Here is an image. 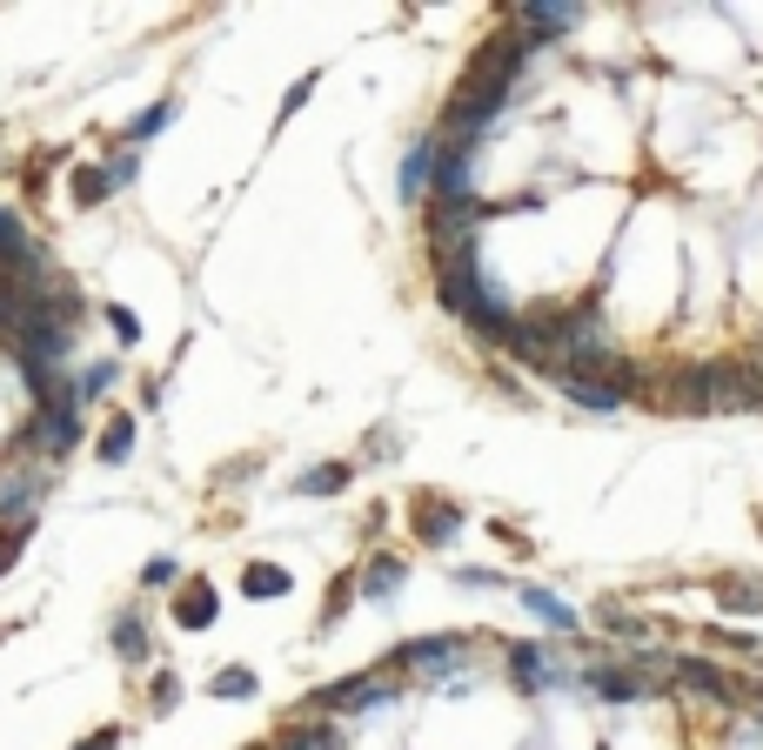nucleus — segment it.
<instances>
[{
	"mask_svg": "<svg viewBox=\"0 0 763 750\" xmlns=\"http://www.w3.org/2000/svg\"><path fill=\"white\" fill-rule=\"evenodd\" d=\"M475 644L469 637H409L389 650V677H429L435 690H462V670H469Z\"/></svg>",
	"mask_w": 763,
	"mask_h": 750,
	"instance_id": "nucleus-1",
	"label": "nucleus"
},
{
	"mask_svg": "<svg viewBox=\"0 0 763 750\" xmlns=\"http://www.w3.org/2000/svg\"><path fill=\"white\" fill-rule=\"evenodd\" d=\"M503 670H509V684L522 697H549V690H570L576 684V670L556 657V644H536V637L503 644Z\"/></svg>",
	"mask_w": 763,
	"mask_h": 750,
	"instance_id": "nucleus-2",
	"label": "nucleus"
},
{
	"mask_svg": "<svg viewBox=\"0 0 763 750\" xmlns=\"http://www.w3.org/2000/svg\"><path fill=\"white\" fill-rule=\"evenodd\" d=\"M402 697V677H389V670H361V677H342L329 690H315V717H361V710H389Z\"/></svg>",
	"mask_w": 763,
	"mask_h": 750,
	"instance_id": "nucleus-3",
	"label": "nucleus"
},
{
	"mask_svg": "<svg viewBox=\"0 0 763 750\" xmlns=\"http://www.w3.org/2000/svg\"><path fill=\"white\" fill-rule=\"evenodd\" d=\"M48 490H54V462H0V530H27Z\"/></svg>",
	"mask_w": 763,
	"mask_h": 750,
	"instance_id": "nucleus-4",
	"label": "nucleus"
},
{
	"mask_svg": "<svg viewBox=\"0 0 763 750\" xmlns=\"http://www.w3.org/2000/svg\"><path fill=\"white\" fill-rule=\"evenodd\" d=\"M589 21V8H576V0H516L509 8V27L530 34V48H556V41H570V34Z\"/></svg>",
	"mask_w": 763,
	"mask_h": 750,
	"instance_id": "nucleus-5",
	"label": "nucleus"
},
{
	"mask_svg": "<svg viewBox=\"0 0 763 750\" xmlns=\"http://www.w3.org/2000/svg\"><path fill=\"white\" fill-rule=\"evenodd\" d=\"M536 382H549L570 409H583V416H616V409H630V396L610 382V376H570V369H549V376H536Z\"/></svg>",
	"mask_w": 763,
	"mask_h": 750,
	"instance_id": "nucleus-6",
	"label": "nucleus"
},
{
	"mask_svg": "<svg viewBox=\"0 0 763 750\" xmlns=\"http://www.w3.org/2000/svg\"><path fill=\"white\" fill-rule=\"evenodd\" d=\"M516 603H522V610H530L536 623H549V630H556V644H576V630H583V616H576L570 603H562V597H556V589H543V583H522V589H516Z\"/></svg>",
	"mask_w": 763,
	"mask_h": 750,
	"instance_id": "nucleus-7",
	"label": "nucleus"
},
{
	"mask_svg": "<svg viewBox=\"0 0 763 750\" xmlns=\"http://www.w3.org/2000/svg\"><path fill=\"white\" fill-rule=\"evenodd\" d=\"M676 684H683V690H697V697H716V703H743V684H737V677H723L710 657H676Z\"/></svg>",
	"mask_w": 763,
	"mask_h": 750,
	"instance_id": "nucleus-8",
	"label": "nucleus"
},
{
	"mask_svg": "<svg viewBox=\"0 0 763 750\" xmlns=\"http://www.w3.org/2000/svg\"><path fill=\"white\" fill-rule=\"evenodd\" d=\"M402 576H409V563H402L395 549H376V557L361 563L355 589H361V597H369V603H395V597H402Z\"/></svg>",
	"mask_w": 763,
	"mask_h": 750,
	"instance_id": "nucleus-9",
	"label": "nucleus"
},
{
	"mask_svg": "<svg viewBox=\"0 0 763 750\" xmlns=\"http://www.w3.org/2000/svg\"><path fill=\"white\" fill-rule=\"evenodd\" d=\"M416 536H422L429 549H449V543L462 536V509H456L449 496H422V503H416Z\"/></svg>",
	"mask_w": 763,
	"mask_h": 750,
	"instance_id": "nucleus-10",
	"label": "nucleus"
},
{
	"mask_svg": "<svg viewBox=\"0 0 763 750\" xmlns=\"http://www.w3.org/2000/svg\"><path fill=\"white\" fill-rule=\"evenodd\" d=\"M215 616H221V589L215 583H181L175 589V623L181 630H208Z\"/></svg>",
	"mask_w": 763,
	"mask_h": 750,
	"instance_id": "nucleus-11",
	"label": "nucleus"
},
{
	"mask_svg": "<svg viewBox=\"0 0 763 750\" xmlns=\"http://www.w3.org/2000/svg\"><path fill=\"white\" fill-rule=\"evenodd\" d=\"M107 650H114L120 663H148V657H154V637H148L141 610H120V616L107 623Z\"/></svg>",
	"mask_w": 763,
	"mask_h": 750,
	"instance_id": "nucleus-12",
	"label": "nucleus"
},
{
	"mask_svg": "<svg viewBox=\"0 0 763 750\" xmlns=\"http://www.w3.org/2000/svg\"><path fill=\"white\" fill-rule=\"evenodd\" d=\"M181 122V101L168 94V101H148L141 114H128V122H120V148H141V141H154L161 128H175Z\"/></svg>",
	"mask_w": 763,
	"mask_h": 750,
	"instance_id": "nucleus-13",
	"label": "nucleus"
},
{
	"mask_svg": "<svg viewBox=\"0 0 763 750\" xmlns=\"http://www.w3.org/2000/svg\"><path fill=\"white\" fill-rule=\"evenodd\" d=\"M429 175H435V135H422L409 154H402V175H395V194L402 202H422L429 194Z\"/></svg>",
	"mask_w": 763,
	"mask_h": 750,
	"instance_id": "nucleus-14",
	"label": "nucleus"
},
{
	"mask_svg": "<svg viewBox=\"0 0 763 750\" xmlns=\"http://www.w3.org/2000/svg\"><path fill=\"white\" fill-rule=\"evenodd\" d=\"M355 483V462H315L295 476V496H342Z\"/></svg>",
	"mask_w": 763,
	"mask_h": 750,
	"instance_id": "nucleus-15",
	"label": "nucleus"
},
{
	"mask_svg": "<svg viewBox=\"0 0 763 750\" xmlns=\"http://www.w3.org/2000/svg\"><path fill=\"white\" fill-rule=\"evenodd\" d=\"M710 589H716V603L730 610V616H763V583H750V576H716Z\"/></svg>",
	"mask_w": 763,
	"mask_h": 750,
	"instance_id": "nucleus-16",
	"label": "nucleus"
},
{
	"mask_svg": "<svg viewBox=\"0 0 763 750\" xmlns=\"http://www.w3.org/2000/svg\"><path fill=\"white\" fill-rule=\"evenodd\" d=\"M241 597H249V603H281V597H289V570H281V563H249V570H241Z\"/></svg>",
	"mask_w": 763,
	"mask_h": 750,
	"instance_id": "nucleus-17",
	"label": "nucleus"
},
{
	"mask_svg": "<svg viewBox=\"0 0 763 750\" xmlns=\"http://www.w3.org/2000/svg\"><path fill=\"white\" fill-rule=\"evenodd\" d=\"M275 750H342V730H335L329 717H308V724H295V730H281Z\"/></svg>",
	"mask_w": 763,
	"mask_h": 750,
	"instance_id": "nucleus-18",
	"label": "nucleus"
},
{
	"mask_svg": "<svg viewBox=\"0 0 763 750\" xmlns=\"http://www.w3.org/2000/svg\"><path fill=\"white\" fill-rule=\"evenodd\" d=\"M114 382H120V363H114V355H101V363H80V376H74V396H80V409H88V403H101Z\"/></svg>",
	"mask_w": 763,
	"mask_h": 750,
	"instance_id": "nucleus-19",
	"label": "nucleus"
},
{
	"mask_svg": "<svg viewBox=\"0 0 763 750\" xmlns=\"http://www.w3.org/2000/svg\"><path fill=\"white\" fill-rule=\"evenodd\" d=\"M67 188H74V202H80V208L114 202V181H107V168H101V162H80V168L67 175Z\"/></svg>",
	"mask_w": 763,
	"mask_h": 750,
	"instance_id": "nucleus-20",
	"label": "nucleus"
},
{
	"mask_svg": "<svg viewBox=\"0 0 763 750\" xmlns=\"http://www.w3.org/2000/svg\"><path fill=\"white\" fill-rule=\"evenodd\" d=\"M94 456H101L107 469H114V462H128V456H135V416H114L101 436H94Z\"/></svg>",
	"mask_w": 763,
	"mask_h": 750,
	"instance_id": "nucleus-21",
	"label": "nucleus"
},
{
	"mask_svg": "<svg viewBox=\"0 0 763 750\" xmlns=\"http://www.w3.org/2000/svg\"><path fill=\"white\" fill-rule=\"evenodd\" d=\"M262 684H255V670L249 663H228V670H215V684H208V697H221V703H249Z\"/></svg>",
	"mask_w": 763,
	"mask_h": 750,
	"instance_id": "nucleus-22",
	"label": "nucleus"
},
{
	"mask_svg": "<svg viewBox=\"0 0 763 750\" xmlns=\"http://www.w3.org/2000/svg\"><path fill=\"white\" fill-rule=\"evenodd\" d=\"M148 710H154V717H168V710H181V677H175V670H161V677L148 684Z\"/></svg>",
	"mask_w": 763,
	"mask_h": 750,
	"instance_id": "nucleus-23",
	"label": "nucleus"
},
{
	"mask_svg": "<svg viewBox=\"0 0 763 750\" xmlns=\"http://www.w3.org/2000/svg\"><path fill=\"white\" fill-rule=\"evenodd\" d=\"M355 597H361V589H355V576H335V589H329V597H321V630H329V623H342Z\"/></svg>",
	"mask_w": 763,
	"mask_h": 750,
	"instance_id": "nucleus-24",
	"label": "nucleus"
},
{
	"mask_svg": "<svg viewBox=\"0 0 763 750\" xmlns=\"http://www.w3.org/2000/svg\"><path fill=\"white\" fill-rule=\"evenodd\" d=\"M21 249H34V234L21 228V215H14V208H0V262H14Z\"/></svg>",
	"mask_w": 763,
	"mask_h": 750,
	"instance_id": "nucleus-25",
	"label": "nucleus"
},
{
	"mask_svg": "<svg viewBox=\"0 0 763 750\" xmlns=\"http://www.w3.org/2000/svg\"><path fill=\"white\" fill-rule=\"evenodd\" d=\"M101 168H107V181H114V194H120V188H135V175H141V154H135V148H114Z\"/></svg>",
	"mask_w": 763,
	"mask_h": 750,
	"instance_id": "nucleus-26",
	"label": "nucleus"
},
{
	"mask_svg": "<svg viewBox=\"0 0 763 750\" xmlns=\"http://www.w3.org/2000/svg\"><path fill=\"white\" fill-rule=\"evenodd\" d=\"M141 589H181V563L175 557H148L141 563Z\"/></svg>",
	"mask_w": 763,
	"mask_h": 750,
	"instance_id": "nucleus-27",
	"label": "nucleus"
},
{
	"mask_svg": "<svg viewBox=\"0 0 763 750\" xmlns=\"http://www.w3.org/2000/svg\"><path fill=\"white\" fill-rule=\"evenodd\" d=\"M315 81H321V74H315V67H308V74H302V81H295V88H289V94H281V107H275V122H295V114H302V107H308V94H315Z\"/></svg>",
	"mask_w": 763,
	"mask_h": 750,
	"instance_id": "nucleus-28",
	"label": "nucleus"
},
{
	"mask_svg": "<svg viewBox=\"0 0 763 750\" xmlns=\"http://www.w3.org/2000/svg\"><path fill=\"white\" fill-rule=\"evenodd\" d=\"M107 322H114L120 348H135V342H141V322H135V308H107Z\"/></svg>",
	"mask_w": 763,
	"mask_h": 750,
	"instance_id": "nucleus-29",
	"label": "nucleus"
},
{
	"mask_svg": "<svg viewBox=\"0 0 763 750\" xmlns=\"http://www.w3.org/2000/svg\"><path fill=\"white\" fill-rule=\"evenodd\" d=\"M21 549H27V530H0V570H8Z\"/></svg>",
	"mask_w": 763,
	"mask_h": 750,
	"instance_id": "nucleus-30",
	"label": "nucleus"
},
{
	"mask_svg": "<svg viewBox=\"0 0 763 750\" xmlns=\"http://www.w3.org/2000/svg\"><path fill=\"white\" fill-rule=\"evenodd\" d=\"M456 583H462V589H503L496 570H456Z\"/></svg>",
	"mask_w": 763,
	"mask_h": 750,
	"instance_id": "nucleus-31",
	"label": "nucleus"
},
{
	"mask_svg": "<svg viewBox=\"0 0 763 750\" xmlns=\"http://www.w3.org/2000/svg\"><path fill=\"white\" fill-rule=\"evenodd\" d=\"M114 743H120V730H94V737H80L74 750H114Z\"/></svg>",
	"mask_w": 763,
	"mask_h": 750,
	"instance_id": "nucleus-32",
	"label": "nucleus"
},
{
	"mask_svg": "<svg viewBox=\"0 0 763 750\" xmlns=\"http://www.w3.org/2000/svg\"><path fill=\"white\" fill-rule=\"evenodd\" d=\"M8 637H14V623H0V644H8Z\"/></svg>",
	"mask_w": 763,
	"mask_h": 750,
	"instance_id": "nucleus-33",
	"label": "nucleus"
}]
</instances>
